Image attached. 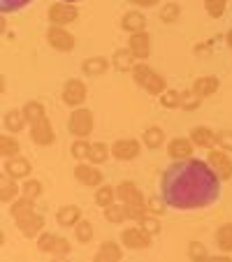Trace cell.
I'll return each instance as SVG.
<instances>
[{"instance_id":"cell-1","label":"cell","mask_w":232,"mask_h":262,"mask_svg":"<svg viewBox=\"0 0 232 262\" xmlns=\"http://www.w3.org/2000/svg\"><path fill=\"white\" fill-rule=\"evenodd\" d=\"M163 198L179 211L212 207L221 198V179L204 160H174L160 177Z\"/></svg>"},{"instance_id":"cell-2","label":"cell","mask_w":232,"mask_h":262,"mask_svg":"<svg viewBox=\"0 0 232 262\" xmlns=\"http://www.w3.org/2000/svg\"><path fill=\"white\" fill-rule=\"evenodd\" d=\"M95 128V116L86 107H74L68 119V130L74 139H89Z\"/></svg>"},{"instance_id":"cell-3","label":"cell","mask_w":232,"mask_h":262,"mask_svg":"<svg viewBox=\"0 0 232 262\" xmlns=\"http://www.w3.org/2000/svg\"><path fill=\"white\" fill-rule=\"evenodd\" d=\"M47 19H49V26H70L79 19V10L74 3H54L47 10Z\"/></svg>"},{"instance_id":"cell-4","label":"cell","mask_w":232,"mask_h":262,"mask_svg":"<svg viewBox=\"0 0 232 262\" xmlns=\"http://www.w3.org/2000/svg\"><path fill=\"white\" fill-rule=\"evenodd\" d=\"M47 42H49L51 49L60 51V54H70V51H74V47H77L74 35L70 33L68 28H63V26H49V30H47Z\"/></svg>"},{"instance_id":"cell-5","label":"cell","mask_w":232,"mask_h":262,"mask_svg":"<svg viewBox=\"0 0 232 262\" xmlns=\"http://www.w3.org/2000/svg\"><path fill=\"white\" fill-rule=\"evenodd\" d=\"M74 179H77L81 186H86V188H98V186L104 183L102 169H98V165L89 163V160H79V163H77V167H74Z\"/></svg>"},{"instance_id":"cell-6","label":"cell","mask_w":232,"mask_h":262,"mask_svg":"<svg viewBox=\"0 0 232 262\" xmlns=\"http://www.w3.org/2000/svg\"><path fill=\"white\" fill-rule=\"evenodd\" d=\"M89 98V89L81 79H68L63 84V93H60V100L68 107H81Z\"/></svg>"},{"instance_id":"cell-7","label":"cell","mask_w":232,"mask_h":262,"mask_svg":"<svg viewBox=\"0 0 232 262\" xmlns=\"http://www.w3.org/2000/svg\"><path fill=\"white\" fill-rule=\"evenodd\" d=\"M207 163L212 165V169L218 174L221 181H230L232 179V160H230V156H227V151H223V148H218V146L209 148Z\"/></svg>"},{"instance_id":"cell-8","label":"cell","mask_w":232,"mask_h":262,"mask_svg":"<svg viewBox=\"0 0 232 262\" xmlns=\"http://www.w3.org/2000/svg\"><path fill=\"white\" fill-rule=\"evenodd\" d=\"M142 151V142L135 137H125V139H116L112 144V158L121 160V163H128V160H135Z\"/></svg>"},{"instance_id":"cell-9","label":"cell","mask_w":232,"mask_h":262,"mask_svg":"<svg viewBox=\"0 0 232 262\" xmlns=\"http://www.w3.org/2000/svg\"><path fill=\"white\" fill-rule=\"evenodd\" d=\"M151 234L146 232V230H142L139 225H135V228H125L123 232H121V244H123L125 248H130V251H142V248H149L151 246Z\"/></svg>"},{"instance_id":"cell-10","label":"cell","mask_w":232,"mask_h":262,"mask_svg":"<svg viewBox=\"0 0 232 262\" xmlns=\"http://www.w3.org/2000/svg\"><path fill=\"white\" fill-rule=\"evenodd\" d=\"M16 228H19V232L28 239L40 237L42 230H45V218H42V213L30 211V213H26V216L16 218Z\"/></svg>"},{"instance_id":"cell-11","label":"cell","mask_w":232,"mask_h":262,"mask_svg":"<svg viewBox=\"0 0 232 262\" xmlns=\"http://www.w3.org/2000/svg\"><path fill=\"white\" fill-rule=\"evenodd\" d=\"M30 139H33V144H37V146H51V144H56L54 125H51V121L47 119V116L30 125Z\"/></svg>"},{"instance_id":"cell-12","label":"cell","mask_w":232,"mask_h":262,"mask_svg":"<svg viewBox=\"0 0 232 262\" xmlns=\"http://www.w3.org/2000/svg\"><path fill=\"white\" fill-rule=\"evenodd\" d=\"M30 160L24 158V156H14V158H5V165H3V172L7 177L16 179V181H24V179L30 177Z\"/></svg>"},{"instance_id":"cell-13","label":"cell","mask_w":232,"mask_h":262,"mask_svg":"<svg viewBox=\"0 0 232 262\" xmlns=\"http://www.w3.org/2000/svg\"><path fill=\"white\" fill-rule=\"evenodd\" d=\"M128 49L133 51L135 60H146L151 56V35L146 30L142 33H133L128 40Z\"/></svg>"},{"instance_id":"cell-14","label":"cell","mask_w":232,"mask_h":262,"mask_svg":"<svg viewBox=\"0 0 232 262\" xmlns=\"http://www.w3.org/2000/svg\"><path fill=\"white\" fill-rule=\"evenodd\" d=\"M193 151H195V144L191 142V137H174L167 142V156L172 160L193 158Z\"/></svg>"},{"instance_id":"cell-15","label":"cell","mask_w":232,"mask_h":262,"mask_svg":"<svg viewBox=\"0 0 232 262\" xmlns=\"http://www.w3.org/2000/svg\"><path fill=\"white\" fill-rule=\"evenodd\" d=\"M116 200L123 204H135V202H146L142 195V190L137 188L135 181H121L116 186Z\"/></svg>"},{"instance_id":"cell-16","label":"cell","mask_w":232,"mask_h":262,"mask_svg":"<svg viewBox=\"0 0 232 262\" xmlns=\"http://www.w3.org/2000/svg\"><path fill=\"white\" fill-rule=\"evenodd\" d=\"M188 137H191V142L198 148H214L216 146V133H214L212 128H207V125H195Z\"/></svg>"},{"instance_id":"cell-17","label":"cell","mask_w":232,"mask_h":262,"mask_svg":"<svg viewBox=\"0 0 232 262\" xmlns=\"http://www.w3.org/2000/svg\"><path fill=\"white\" fill-rule=\"evenodd\" d=\"M121 28L125 30V33H142V30H146V16L142 14L139 10H130L125 12L123 16H121Z\"/></svg>"},{"instance_id":"cell-18","label":"cell","mask_w":232,"mask_h":262,"mask_svg":"<svg viewBox=\"0 0 232 262\" xmlns=\"http://www.w3.org/2000/svg\"><path fill=\"white\" fill-rule=\"evenodd\" d=\"M81 221V209L77 204H63V207L56 211V223L60 228H70V225H77Z\"/></svg>"},{"instance_id":"cell-19","label":"cell","mask_w":232,"mask_h":262,"mask_svg":"<svg viewBox=\"0 0 232 262\" xmlns=\"http://www.w3.org/2000/svg\"><path fill=\"white\" fill-rule=\"evenodd\" d=\"M123 257V248L116 242H104L100 244V248L95 251V262H119Z\"/></svg>"},{"instance_id":"cell-20","label":"cell","mask_w":232,"mask_h":262,"mask_svg":"<svg viewBox=\"0 0 232 262\" xmlns=\"http://www.w3.org/2000/svg\"><path fill=\"white\" fill-rule=\"evenodd\" d=\"M142 144L149 148V151H158L165 144V130L160 125H149L142 133Z\"/></svg>"},{"instance_id":"cell-21","label":"cell","mask_w":232,"mask_h":262,"mask_svg":"<svg viewBox=\"0 0 232 262\" xmlns=\"http://www.w3.org/2000/svg\"><path fill=\"white\" fill-rule=\"evenodd\" d=\"M218 86H221L218 77H212V74H207V77H198V79L193 81L191 89L195 91L200 98H209V95H214L218 91Z\"/></svg>"},{"instance_id":"cell-22","label":"cell","mask_w":232,"mask_h":262,"mask_svg":"<svg viewBox=\"0 0 232 262\" xmlns=\"http://www.w3.org/2000/svg\"><path fill=\"white\" fill-rule=\"evenodd\" d=\"M107 68H109V63H107V58L104 56H91V58H86L84 63H81V72L86 74V77H102L104 72H107Z\"/></svg>"},{"instance_id":"cell-23","label":"cell","mask_w":232,"mask_h":262,"mask_svg":"<svg viewBox=\"0 0 232 262\" xmlns=\"http://www.w3.org/2000/svg\"><path fill=\"white\" fill-rule=\"evenodd\" d=\"M135 56H133V51L128 49V47H123V49H116L114 51V56H112V68L114 70H119V72H130V70L135 68Z\"/></svg>"},{"instance_id":"cell-24","label":"cell","mask_w":232,"mask_h":262,"mask_svg":"<svg viewBox=\"0 0 232 262\" xmlns=\"http://www.w3.org/2000/svg\"><path fill=\"white\" fill-rule=\"evenodd\" d=\"M3 125H5L7 133H21V130L28 125V121H26V114L24 109H10V112H5V119H3Z\"/></svg>"},{"instance_id":"cell-25","label":"cell","mask_w":232,"mask_h":262,"mask_svg":"<svg viewBox=\"0 0 232 262\" xmlns=\"http://www.w3.org/2000/svg\"><path fill=\"white\" fill-rule=\"evenodd\" d=\"M16 198H21V186H19V181L5 174V177H3V181H0V200H3L5 204H12Z\"/></svg>"},{"instance_id":"cell-26","label":"cell","mask_w":232,"mask_h":262,"mask_svg":"<svg viewBox=\"0 0 232 262\" xmlns=\"http://www.w3.org/2000/svg\"><path fill=\"white\" fill-rule=\"evenodd\" d=\"M21 109H24V114H26V121H28V125L37 123L40 119H45V116H47V109H45V104H42L40 100H28V102H26Z\"/></svg>"},{"instance_id":"cell-27","label":"cell","mask_w":232,"mask_h":262,"mask_svg":"<svg viewBox=\"0 0 232 262\" xmlns=\"http://www.w3.org/2000/svg\"><path fill=\"white\" fill-rule=\"evenodd\" d=\"M153 72H156V70H153L151 65L146 63V60H137V63H135V68L130 70V74H133V81L137 86H142V89L146 86V81L153 77Z\"/></svg>"},{"instance_id":"cell-28","label":"cell","mask_w":232,"mask_h":262,"mask_svg":"<svg viewBox=\"0 0 232 262\" xmlns=\"http://www.w3.org/2000/svg\"><path fill=\"white\" fill-rule=\"evenodd\" d=\"M116 202V186H109V183H102L95 188V204L98 207H109V204Z\"/></svg>"},{"instance_id":"cell-29","label":"cell","mask_w":232,"mask_h":262,"mask_svg":"<svg viewBox=\"0 0 232 262\" xmlns=\"http://www.w3.org/2000/svg\"><path fill=\"white\" fill-rule=\"evenodd\" d=\"M30 211H35V200H30V198H26V195H21V198H16L14 202H12V207H10V213H12V218H21V216H26V213H30Z\"/></svg>"},{"instance_id":"cell-30","label":"cell","mask_w":232,"mask_h":262,"mask_svg":"<svg viewBox=\"0 0 232 262\" xmlns=\"http://www.w3.org/2000/svg\"><path fill=\"white\" fill-rule=\"evenodd\" d=\"M109 156H112V146H107L104 142H93V146H91V154H89V163L102 165V163H107Z\"/></svg>"},{"instance_id":"cell-31","label":"cell","mask_w":232,"mask_h":262,"mask_svg":"<svg viewBox=\"0 0 232 262\" xmlns=\"http://www.w3.org/2000/svg\"><path fill=\"white\" fill-rule=\"evenodd\" d=\"M102 213H104V218H107V223H112V225H121V223L125 221V207H123V202H114V204H109V207H104L102 209Z\"/></svg>"},{"instance_id":"cell-32","label":"cell","mask_w":232,"mask_h":262,"mask_svg":"<svg viewBox=\"0 0 232 262\" xmlns=\"http://www.w3.org/2000/svg\"><path fill=\"white\" fill-rule=\"evenodd\" d=\"M216 246L223 253H232V223H225L216 230Z\"/></svg>"},{"instance_id":"cell-33","label":"cell","mask_w":232,"mask_h":262,"mask_svg":"<svg viewBox=\"0 0 232 262\" xmlns=\"http://www.w3.org/2000/svg\"><path fill=\"white\" fill-rule=\"evenodd\" d=\"M19 151H21V144L14 135H3L0 137V154L5 158H14V156H19Z\"/></svg>"},{"instance_id":"cell-34","label":"cell","mask_w":232,"mask_h":262,"mask_svg":"<svg viewBox=\"0 0 232 262\" xmlns=\"http://www.w3.org/2000/svg\"><path fill=\"white\" fill-rule=\"evenodd\" d=\"M42 181L40 179H24V183H21V195H26V198H30V200H37L42 195Z\"/></svg>"},{"instance_id":"cell-35","label":"cell","mask_w":232,"mask_h":262,"mask_svg":"<svg viewBox=\"0 0 232 262\" xmlns=\"http://www.w3.org/2000/svg\"><path fill=\"white\" fill-rule=\"evenodd\" d=\"M181 19V5L179 3H165L160 10V21L163 24H177Z\"/></svg>"},{"instance_id":"cell-36","label":"cell","mask_w":232,"mask_h":262,"mask_svg":"<svg viewBox=\"0 0 232 262\" xmlns=\"http://www.w3.org/2000/svg\"><path fill=\"white\" fill-rule=\"evenodd\" d=\"M137 225H139L142 230H146V232L151 234V237H158L160 230H163V228H160L158 216H153V213H144V216L137 221Z\"/></svg>"},{"instance_id":"cell-37","label":"cell","mask_w":232,"mask_h":262,"mask_svg":"<svg viewBox=\"0 0 232 262\" xmlns=\"http://www.w3.org/2000/svg\"><path fill=\"white\" fill-rule=\"evenodd\" d=\"M144 91H146L149 95H163L165 91H167V81H165L163 74L153 72V77L146 81V86H144Z\"/></svg>"},{"instance_id":"cell-38","label":"cell","mask_w":232,"mask_h":262,"mask_svg":"<svg viewBox=\"0 0 232 262\" xmlns=\"http://www.w3.org/2000/svg\"><path fill=\"white\" fill-rule=\"evenodd\" d=\"M74 237H77L79 244H89L91 239H93V223L81 218V221L74 225Z\"/></svg>"},{"instance_id":"cell-39","label":"cell","mask_w":232,"mask_h":262,"mask_svg":"<svg viewBox=\"0 0 232 262\" xmlns=\"http://www.w3.org/2000/svg\"><path fill=\"white\" fill-rule=\"evenodd\" d=\"M167 207L170 204L165 202L163 195H151V198L146 200V213H153V216H165Z\"/></svg>"},{"instance_id":"cell-40","label":"cell","mask_w":232,"mask_h":262,"mask_svg":"<svg viewBox=\"0 0 232 262\" xmlns=\"http://www.w3.org/2000/svg\"><path fill=\"white\" fill-rule=\"evenodd\" d=\"M91 146H93V142H89V139H74L70 154H72V158H77V160H89Z\"/></svg>"},{"instance_id":"cell-41","label":"cell","mask_w":232,"mask_h":262,"mask_svg":"<svg viewBox=\"0 0 232 262\" xmlns=\"http://www.w3.org/2000/svg\"><path fill=\"white\" fill-rule=\"evenodd\" d=\"M158 100H160V107H165V109H179L181 107V93L174 91V89H167L163 95H158Z\"/></svg>"},{"instance_id":"cell-42","label":"cell","mask_w":232,"mask_h":262,"mask_svg":"<svg viewBox=\"0 0 232 262\" xmlns=\"http://www.w3.org/2000/svg\"><path fill=\"white\" fill-rule=\"evenodd\" d=\"M200 104H202V98H200L193 89H188V91L181 93V109H186V112H195V109H200Z\"/></svg>"},{"instance_id":"cell-43","label":"cell","mask_w":232,"mask_h":262,"mask_svg":"<svg viewBox=\"0 0 232 262\" xmlns=\"http://www.w3.org/2000/svg\"><path fill=\"white\" fill-rule=\"evenodd\" d=\"M227 10V0H204V12L212 19H221Z\"/></svg>"},{"instance_id":"cell-44","label":"cell","mask_w":232,"mask_h":262,"mask_svg":"<svg viewBox=\"0 0 232 262\" xmlns=\"http://www.w3.org/2000/svg\"><path fill=\"white\" fill-rule=\"evenodd\" d=\"M56 242H58V234H54V232H42L40 237H37V251H40V253H54Z\"/></svg>"},{"instance_id":"cell-45","label":"cell","mask_w":232,"mask_h":262,"mask_svg":"<svg viewBox=\"0 0 232 262\" xmlns=\"http://www.w3.org/2000/svg\"><path fill=\"white\" fill-rule=\"evenodd\" d=\"M188 257H191V260H195V262L209 260L207 246H204V244H200V242H191V244H188Z\"/></svg>"},{"instance_id":"cell-46","label":"cell","mask_w":232,"mask_h":262,"mask_svg":"<svg viewBox=\"0 0 232 262\" xmlns=\"http://www.w3.org/2000/svg\"><path fill=\"white\" fill-rule=\"evenodd\" d=\"M216 146L230 154L232 151V130H221V133H216Z\"/></svg>"},{"instance_id":"cell-47","label":"cell","mask_w":232,"mask_h":262,"mask_svg":"<svg viewBox=\"0 0 232 262\" xmlns=\"http://www.w3.org/2000/svg\"><path fill=\"white\" fill-rule=\"evenodd\" d=\"M28 3H30V0H0V7H3V12H5V14H10V12L24 10Z\"/></svg>"},{"instance_id":"cell-48","label":"cell","mask_w":232,"mask_h":262,"mask_svg":"<svg viewBox=\"0 0 232 262\" xmlns=\"http://www.w3.org/2000/svg\"><path fill=\"white\" fill-rule=\"evenodd\" d=\"M70 242L65 237H58V242H56V248H54V253H51V255H56V257H65L70 253Z\"/></svg>"},{"instance_id":"cell-49","label":"cell","mask_w":232,"mask_h":262,"mask_svg":"<svg viewBox=\"0 0 232 262\" xmlns=\"http://www.w3.org/2000/svg\"><path fill=\"white\" fill-rule=\"evenodd\" d=\"M130 5H135L139 10V7H144V10H151V7H156L160 3V0H128Z\"/></svg>"},{"instance_id":"cell-50","label":"cell","mask_w":232,"mask_h":262,"mask_svg":"<svg viewBox=\"0 0 232 262\" xmlns=\"http://www.w3.org/2000/svg\"><path fill=\"white\" fill-rule=\"evenodd\" d=\"M193 51H195V54H198V56H204V54H209V45H198V47H195V49H193Z\"/></svg>"},{"instance_id":"cell-51","label":"cell","mask_w":232,"mask_h":262,"mask_svg":"<svg viewBox=\"0 0 232 262\" xmlns=\"http://www.w3.org/2000/svg\"><path fill=\"white\" fill-rule=\"evenodd\" d=\"M225 42H227V47H230V49H232V28L225 33Z\"/></svg>"},{"instance_id":"cell-52","label":"cell","mask_w":232,"mask_h":262,"mask_svg":"<svg viewBox=\"0 0 232 262\" xmlns=\"http://www.w3.org/2000/svg\"><path fill=\"white\" fill-rule=\"evenodd\" d=\"M63 3H77V0H63Z\"/></svg>"}]
</instances>
